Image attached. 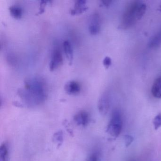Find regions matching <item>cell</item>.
<instances>
[{
  "instance_id": "20",
  "label": "cell",
  "mask_w": 161,
  "mask_h": 161,
  "mask_svg": "<svg viewBox=\"0 0 161 161\" xmlns=\"http://www.w3.org/2000/svg\"><path fill=\"white\" fill-rule=\"evenodd\" d=\"M113 1H102L101 3L103 5L106 7H108L111 5Z\"/></svg>"
},
{
  "instance_id": "9",
  "label": "cell",
  "mask_w": 161,
  "mask_h": 161,
  "mask_svg": "<svg viewBox=\"0 0 161 161\" xmlns=\"http://www.w3.org/2000/svg\"><path fill=\"white\" fill-rule=\"evenodd\" d=\"M88 8L86 1L78 0L75 2L73 8L70 10V14L72 15L80 14L86 11Z\"/></svg>"
},
{
  "instance_id": "10",
  "label": "cell",
  "mask_w": 161,
  "mask_h": 161,
  "mask_svg": "<svg viewBox=\"0 0 161 161\" xmlns=\"http://www.w3.org/2000/svg\"><path fill=\"white\" fill-rule=\"evenodd\" d=\"M64 51L66 57L69 61V65H71L73 64V58H74V52H73V47L70 41L68 40H65L63 43Z\"/></svg>"
},
{
  "instance_id": "4",
  "label": "cell",
  "mask_w": 161,
  "mask_h": 161,
  "mask_svg": "<svg viewBox=\"0 0 161 161\" xmlns=\"http://www.w3.org/2000/svg\"><path fill=\"white\" fill-rule=\"evenodd\" d=\"M101 27V20L99 14L97 13H94L91 15L89 19L88 30L91 34L95 35L100 31Z\"/></svg>"
},
{
  "instance_id": "14",
  "label": "cell",
  "mask_w": 161,
  "mask_h": 161,
  "mask_svg": "<svg viewBox=\"0 0 161 161\" xmlns=\"http://www.w3.org/2000/svg\"><path fill=\"white\" fill-rule=\"evenodd\" d=\"M9 158V147L6 142L3 143L0 147V161H8Z\"/></svg>"
},
{
  "instance_id": "17",
  "label": "cell",
  "mask_w": 161,
  "mask_h": 161,
  "mask_svg": "<svg viewBox=\"0 0 161 161\" xmlns=\"http://www.w3.org/2000/svg\"><path fill=\"white\" fill-rule=\"evenodd\" d=\"M134 141V138L130 135H126L124 136V142L126 147H129L131 145Z\"/></svg>"
},
{
  "instance_id": "13",
  "label": "cell",
  "mask_w": 161,
  "mask_h": 161,
  "mask_svg": "<svg viewBox=\"0 0 161 161\" xmlns=\"http://www.w3.org/2000/svg\"><path fill=\"white\" fill-rule=\"evenodd\" d=\"M9 12L11 16L14 18L19 19L23 15L22 8L18 5H12L9 8Z\"/></svg>"
},
{
  "instance_id": "15",
  "label": "cell",
  "mask_w": 161,
  "mask_h": 161,
  "mask_svg": "<svg viewBox=\"0 0 161 161\" xmlns=\"http://www.w3.org/2000/svg\"><path fill=\"white\" fill-rule=\"evenodd\" d=\"M86 161H100V153L97 151L92 152L86 158Z\"/></svg>"
},
{
  "instance_id": "3",
  "label": "cell",
  "mask_w": 161,
  "mask_h": 161,
  "mask_svg": "<svg viewBox=\"0 0 161 161\" xmlns=\"http://www.w3.org/2000/svg\"><path fill=\"white\" fill-rule=\"evenodd\" d=\"M122 119L121 113L119 110L113 111L110 122L107 127V132L112 137L116 138L121 133Z\"/></svg>"
},
{
  "instance_id": "7",
  "label": "cell",
  "mask_w": 161,
  "mask_h": 161,
  "mask_svg": "<svg viewBox=\"0 0 161 161\" xmlns=\"http://www.w3.org/2000/svg\"><path fill=\"white\" fill-rule=\"evenodd\" d=\"M74 120L79 126L85 127L90 122V114L85 110H81L74 115Z\"/></svg>"
},
{
  "instance_id": "6",
  "label": "cell",
  "mask_w": 161,
  "mask_h": 161,
  "mask_svg": "<svg viewBox=\"0 0 161 161\" xmlns=\"http://www.w3.org/2000/svg\"><path fill=\"white\" fill-rule=\"evenodd\" d=\"M98 109L103 115H105L108 113L110 107V97L109 94L105 92L101 96L98 102Z\"/></svg>"
},
{
  "instance_id": "2",
  "label": "cell",
  "mask_w": 161,
  "mask_h": 161,
  "mask_svg": "<svg viewBox=\"0 0 161 161\" xmlns=\"http://www.w3.org/2000/svg\"><path fill=\"white\" fill-rule=\"evenodd\" d=\"M147 5L140 1H134L127 6L122 16L120 28L128 29L140 20L146 13Z\"/></svg>"
},
{
  "instance_id": "16",
  "label": "cell",
  "mask_w": 161,
  "mask_h": 161,
  "mask_svg": "<svg viewBox=\"0 0 161 161\" xmlns=\"http://www.w3.org/2000/svg\"><path fill=\"white\" fill-rule=\"evenodd\" d=\"M153 125L155 130H157L161 127V114H158L153 119Z\"/></svg>"
},
{
  "instance_id": "19",
  "label": "cell",
  "mask_w": 161,
  "mask_h": 161,
  "mask_svg": "<svg viewBox=\"0 0 161 161\" xmlns=\"http://www.w3.org/2000/svg\"><path fill=\"white\" fill-rule=\"evenodd\" d=\"M103 66L106 69H108L112 64V60L109 56H106L103 61Z\"/></svg>"
},
{
  "instance_id": "1",
  "label": "cell",
  "mask_w": 161,
  "mask_h": 161,
  "mask_svg": "<svg viewBox=\"0 0 161 161\" xmlns=\"http://www.w3.org/2000/svg\"><path fill=\"white\" fill-rule=\"evenodd\" d=\"M18 93L27 104L36 106L43 103L47 99V84L41 77H30L25 80L24 88L19 89Z\"/></svg>"
},
{
  "instance_id": "11",
  "label": "cell",
  "mask_w": 161,
  "mask_h": 161,
  "mask_svg": "<svg viewBox=\"0 0 161 161\" xmlns=\"http://www.w3.org/2000/svg\"><path fill=\"white\" fill-rule=\"evenodd\" d=\"M153 96L156 98H161V76L154 80L151 88Z\"/></svg>"
},
{
  "instance_id": "8",
  "label": "cell",
  "mask_w": 161,
  "mask_h": 161,
  "mask_svg": "<svg viewBox=\"0 0 161 161\" xmlns=\"http://www.w3.org/2000/svg\"><path fill=\"white\" fill-rule=\"evenodd\" d=\"M64 90L69 95H78L80 92L81 86L77 81H69L65 85Z\"/></svg>"
},
{
  "instance_id": "21",
  "label": "cell",
  "mask_w": 161,
  "mask_h": 161,
  "mask_svg": "<svg viewBox=\"0 0 161 161\" xmlns=\"http://www.w3.org/2000/svg\"><path fill=\"white\" fill-rule=\"evenodd\" d=\"M159 11L161 12V5H160V7H159Z\"/></svg>"
},
{
  "instance_id": "12",
  "label": "cell",
  "mask_w": 161,
  "mask_h": 161,
  "mask_svg": "<svg viewBox=\"0 0 161 161\" xmlns=\"http://www.w3.org/2000/svg\"><path fill=\"white\" fill-rule=\"evenodd\" d=\"M161 45V31L156 33L152 37H151L148 43L150 48H156Z\"/></svg>"
},
{
  "instance_id": "18",
  "label": "cell",
  "mask_w": 161,
  "mask_h": 161,
  "mask_svg": "<svg viewBox=\"0 0 161 161\" xmlns=\"http://www.w3.org/2000/svg\"><path fill=\"white\" fill-rule=\"evenodd\" d=\"M49 1H41L40 2V7H39V11L37 13V14L39 15L42 14L45 11V7Z\"/></svg>"
},
{
  "instance_id": "5",
  "label": "cell",
  "mask_w": 161,
  "mask_h": 161,
  "mask_svg": "<svg viewBox=\"0 0 161 161\" xmlns=\"http://www.w3.org/2000/svg\"><path fill=\"white\" fill-rule=\"evenodd\" d=\"M63 56L59 49L53 50L52 53L51 58L49 63V68L51 71H54L63 64Z\"/></svg>"
}]
</instances>
